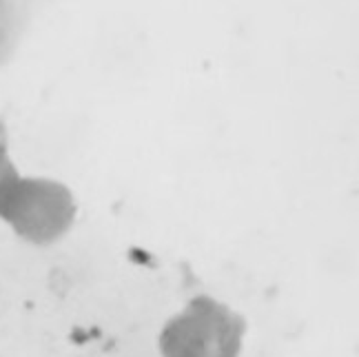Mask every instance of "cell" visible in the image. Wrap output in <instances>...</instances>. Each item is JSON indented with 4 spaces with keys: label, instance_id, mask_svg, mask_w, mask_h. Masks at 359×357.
<instances>
[{
    "label": "cell",
    "instance_id": "1",
    "mask_svg": "<svg viewBox=\"0 0 359 357\" xmlns=\"http://www.w3.org/2000/svg\"><path fill=\"white\" fill-rule=\"evenodd\" d=\"M244 322L229 307L198 297L164 326L160 351L164 357H238Z\"/></svg>",
    "mask_w": 359,
    "mask_h": 357
},
{
    "label": "cell",
    "instance_id": "2",
    "mask_svg": "<svg viewBox=\"0 0 359 357\" xmlns=\"http://www.w3.org/2000/svg\"><path fill=\"white\" fill-rule=\"evenodd\" d=\"M74 204L72 196L60 187H45L34 191V196H27L11 211V220L20 236L34 242H49L60 238L72 227Z\"/></svg>",
    "mask_w": 359,
    "mask_h": 357
}]
</instances>
